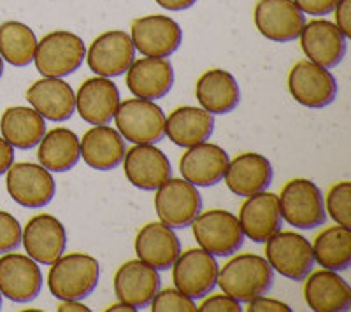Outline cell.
Instances as JSON below:
<instances>
[{
	"label": "cell",
	"instance_id": "obj_4",
	"mask_svg": "<svg viewBox=\"0 0 351 312\" xmlns=\"http://www.w3.org/2000/svg\"><path fill=\"white\" fill-rule=\"evenodd\" d=\"M116 129L132 144H156L165 137V114L155 101L128 99L114 114Z\"/></svg>",
	"mask_w": 351,
	"mask_h": 312
},
{
	"label": "cell",
	"instance_id": "obj_44",
	"mask_svg": "<svg viewBox=\"0 0 351 312\" xmlns=\"http://www.w3.org/2000/svg\"><path fill=\"white\" fill-rule=\"evenodd\" d=\"M58 312H90V307L81 304L80 300H65L64 304L58 307Z\"/></svg>",
	"mask_w": 351,
	"mask_h": 312
},
{
	"label": "cell",
	"instance_id": "obj_35",
	"mask_svg": "<svg viewBox=\"0 0 351 312\" xmlns=\"http://www.w3.org/2000/svg\"><path fill=\"white\" fill-rule=\"evenodd\" d=\"M325 211L341 226L351 229V183L341 181L334 184L325 198Z\"/></svg>",
	"mask_w": 351,
	"mask_h": 312
},
{
	"label": "cell",
	"instance_id": "obj_16",
	"mask_svg": "<svg viewBox=\"0 0 351 312\" xmlns=\"http://www.w3.org/2000/svg\"><path fill=\"white\" fill-rule=\"evenodd\" d=\"M121 164L128 183L144 192H153L172 177L171 161L155 144H136L125 151Z\"/></svg>",
	"mask_w": 351,
	"mask_h": 312
},
{
	"label": "cell",
	"instance_id": "obj_37",
	"mask_svg": "<svg viewBox=\"0 0 351 312\" xmlns=\"http://www.w3.org/2000/svg\"><path fill=\"white\" fill-rule=\"evenodd\" d=\"M21 244V226L12 214L0 211V255L14 251Z\"/></svg>",
	"mask_w": 351,
	"mask_h": 312
},
{
	"label": "cell",
	"instance_id": "obj_30",
	"mask_svg": "<svg viewBox=\"0 0 351 312\" xmlns=\"http://www.w3.org/2000/svg\"><path fill=\"white\" fill-rule=\"evenodd\" d=\"M195 95L202 109L215 114H228L239 105L241 90L236 77L223 68H211L199 77Z\"/></svg>",
	"mask_w": 351,
	"mask_h": 312
},
{
	"label": "cell",
	"instance_id": "obj_28",
	"mask_svg": "<svg viewBox=\"0 0 351 312\" xmlns=\"http://www.w3.org/2000/svg\"><path fill=\"white\" fill-rule=\"evenodd\" d=\"M181 244L174 229L160 223L144 224L136 237V255L156 270H167L180 257Z\"/></svg>",
	"mask_w": 351,
	"mask_h": 312
},
{
	"label": "cell",
	"instance_id": "obj_13",
	"mask_svg": "<svg viewBox=\"0 0 351 312\" xmlns=\"http://www.w3.org/2000/svg\"><path fill=\"white\" fill-rule=\"evenodd\" d=\"M136 60V48L130 36L123 30L100 34L86 49L88 67L100 77H116L128 70Z\"/></svg>",
	"mask_w": 351,
	"mask_h": 312
},
{
	"label": "cell",
	"instance_id": "obj_18",
	"mask_svg": "<svg viewBox=\"0 0 351 312\" xmlns=\"http://www.w3.org/2000/svg\"><path fill=\"white\" fill-rule=\"evenodd\" d=\"M299 37L307 60L325 68L337 67L346 55V37L332 21L313 20L304 23Z\"/></svg>",
	"mask_w": 351,
	"mask_h": 312
},
{
	"label": "cell",
	"instance_id": "obj_2",
	"mask_svg": "<svg viewBox=\"0 0 351 312\" xmlns=\"http://www.w3.org/2000/svg\"><path fill=\"white\" fill-rule=\"evenodd\" d=\"M100 279V265L90 255L69 252L53 261L48 274V288L58 300H83L95 291Z\"/></svg>",
	"mask_w": 351,
	"mask_h": 312
},
{
	"label": "cell",
	"instance_id": "obj_15",
	"mask_svg": "<svg viewBox=\"0 0 351 312\" xmlns=\"http://www.w3.org/2000/svg\"><path fill=\"white\" fill-rule=\"evenodd\" d=\"M21 242L32 260L51 265L65 252L67 232L62 221L51 214H37L21 230Z\"/></svg>",
	"mask_w": 351,
	"mask_h": 312
},
{
	"label": "cell",
	"instance_id": "obj_14",
	"mask_svg": "<svg viewBox=\"0 0 351 312\" xmlns=\"http://www.w3.org/2000/svg\"><path fill=\"white\" fill-rule=\"evenodd\" d=\"M43 289V272L36 260L20 252L0 257V293L12 302L27 304L36 300Z\"/></svg>",
	"mask_w": 351,
	"mask_h": 312
},
{
	"label": "cell",
	"instance_id": "obj_25",
	"mask_svg": "<svg viewBox=\"0 0 351 312\" xmlns=\"http://www.w3.org/2000/svg\"><path fill=\"white\" fill-rule=\"evenodd\" d=\"M304 298L315 312H344L351 307V288L335 270H316L306 276Z\"/></svg>",
	"mask_w": 351,
	"mask_h": 312
},
{
	"label": "cell",
	"instance_id": "obj_11",
	"mask_svg": "<svg viewBox=\"0 0 351 312\" xmlns=\"http://www.w3.org/2000/svg\"><path fill=\"white\" fill-rule=\"evenodd\" d=\"M218 270L216 258L211 252L204 251L202 248L188 249L180 252V257L172 263V281L181 293L197 300L215 289Z\"/></svg>",
	"mask_w": 351,
	"mask_h": 312
},
{
	"label": "cell",
	"instance_id": "obj_17",
	"mask_svg": "<svg viewBox=\"0 0 351 312\" xmlns=\"http://www.w3.org/2000/svg\"><path fill=\"white\" fill-rule=\"evenodd\" d=\"M306 18L293 0H258L255 25L258 32L272 42H290L299 37Z\"/></svg>",
	"mask_w": 351,
	"mask_h": 312
},
{
	"label": "cell",
	"instance_id": "obj_8",
	"mask_svg": "<svg viewBox=\"0 0 351 312\" xmlns=\"http://www.w3.org/2000/svg\"><path fill=\"white\" fill-rule=\"evenodd\" d=\"M265 260L283 277L304 281L315 267V257L309 240L295 232H276L265 242Z\"/></svg>",
	"mask_w": 351,
	"mask_h": 312
},
{
	"label": "cell",
	"instance_id": "obj_24",
	"mask_svg": "<svg viewBox=\"0 0 351 312\" xmlns=\"http://www.w3.org/2000/svg\"><path fill=\"white\" fill-rule=\"evenodd\" d=\"M27 101L44 120L67 121L76 111V93L62 77H43L27 90Z\"/></svg>",
	"mask_w": 351,
	"mask_h": 312
},
{
	"label": "cell",
	"instance_id": "obj_47",
	"mask_svg": "<svg viewBox=\"0 0 351 312\" xmlns=\"http://www.w3.org/2000/svg\"><path fill=\"white\" fill-rule=\"evenodd\" d=\"M0 307H2V293H0Z\"/></svg>",
	"mask_w": 351,
	"mask_h": 312
},
{
	"label": "cell",
	"instance_id": "obj_21",
	"mask_svg": "<svg viewBox=\"0 0 351 312\" xmlns=\"http://www.w3.org/2000/svg\"><path fill=\"white\" fill-rule=\"evenodd\" d=\"M174 84V68L167 58L144 56L134 60L127 70V88L137 99H164Z\"/></svg>",
	"mask_w": 351,
	"mask_h": 312
},
{
	"label": "cell",
	"instance_id": "obj_3",
	"mask_svg": "<svg viewBox=\"0 0 351 312\" xmlns=\"http://www.w3.org/2000/svg\"><path fill=\"white\" fill-rule=\"evenodd\" d=\"M278 202L281 218L293 229L315 230L327 221L324 193L309 179L297 177L288 181Z\"/></svg>",
	"mask_w": 351,
	"mask_h": 312
},
{
	"label": "cell",
	"instance_id": "obj_20",
	"mask_svg": "<svg viewBox=\"0 0 351 312\" xmlns=\"http://www.w3.org/2000/svg\"><path fill=\"white\" fill-rule=\"evenodd\" d=\"M239 224L244 237L253 242H267L276 232L281 230L280 202L278 195L271 192H260L252 196H246V202L241 205Z\"/></svg>",
	"mask_w": 351,
	"mask_h": 312
},
{
	"label": "cell",
	"instance_id": "obj_29",
	"mask_svg": "<svg viewBox=\"0 0 351 312\" xmlns=\"http://www.w3.org/2000/svg\"><path fill=\"white\" fill-rule=\"evenodd\" d=\"M215 132V116L202 107L183 105L165 118V135L180 148L206 142Z\"/></svg>",
	"mask_w": 351,
	"mask_h": 312
},
{
	"label": "cell",
	"instance_id": "obj_40",
	"mask_svg": "<svg viewBox=\"0 0 351 312\" xmlns=\"http://www.w3.org/2000/svg\"><path fill=\"white\" fill-rule=\"evenodd\" d=\"M247 312H290V305L283 304L280 300L269 298V296H256L253 300L247 302Z\"/></svg>",
	"mask_w": 351,
	"mask_h": 312
},
{
	"label": "cell",
	"instance_id": "obj_7",
	"mask_svg": "<svg viewBox=\"0 0 351 312\" xmlns=\"http://www.w3.org/2000/svg\"><path fill=\"white\" fill-rule=\"evenodd\" d=\"M155 209L160 221L171 229H186L202 211V196L186 179L169 177L156 188Z\"/></svg>",
	"mask_w": 351,
	"mask_h": 312
},
{
	"label": "cell",
	"instance_id": "obj_9",
	"mask_svg": "<svg viewBox=\"0 0 351 312\" xmlns=\"http://www.w3.org/2000/svg\"><path fill=\"white\" fill-rule=\"evenodd\" d=\"M5 188L16 204L28 209H40L53 200L56 183L43 165L21 161L12 164L5 172Z\"/></svg>",
	"mask_w": 351,
	"mask_h": 312
},
{
	"label": "cell",
	"instance_id": "obj_38",
	"mask_svg": "<svg viewBox=\"0 0 351 312\" xmlns=\"http://www.w3.org/2000/svg\"><path fill=\"white\" fill-rule=\"evenodd\" d=\"M197 311L200 312H241V302H237L236 298H232L230 295H211L204 296V302L197 307Z\"/></svg>",
	"mask_w": 351,
	"mask_h": 312
},
{
	"label": "cell",
	"instance_id": "obj_12",
	"mask_svg": "<svg viewBox=\"0 0 351 312\" xmlns=\"http://www.w3.org/2000/svg\"><path fill=\"white\" fill-rule=\"evenodd\" d=\"M130 39L136 51L144 56L167 58L183 42L180 23L164 14H149L137 18L130 27Z\"/></svg>",
	"mask_w": 351,
	"mask_h": 312
},
{
	"label": "cell",
	"instance_id": "obj_10",
	"mask_svg": "<svg viewBox=\"0 0 351 312\" xmlns=\"http://www.w3.org/2000/svg\"><path fill=\"white\" fill-rule=\"evenodd\" d=\"M290 95L300 105L309 109H322L330 105L337 96V81L328 68L300 60L288 74Z\"/></svg>",
	"mask_w": 351,
	"mask_h": 312
},
{
	"label": "cell",
	"instance_id": "obj_33",
	"mask_svg": "<svg viewBox=\"0 0 351 312\" xmlns=\"http://www.w3.org/2000/svg\"><path fill=\"white\" fill-rule=\"evenodd\" d=\"M315 261L327 270L343 272L351 265V230L346 226H330L318 233L311 244Z\"/></svg>",
	"mask_w": 351,
	"mask_h": 312
},
{
	"label": "cell",
	"instance_id": "obj_5",
	"mask_svg": "<svg viewBox=\"0 0 351 312\" xmlns=\"http://www.w3.org/2000/svg\"><path fill=\"white\" fill-rule=\"evenodd\" d=\"M84 56L86 48L80 36L56 30L37 40L34 64L44 77H65L83 65Z\"/></svg>",
	"mask_w": 351,
	"mask_h": 312
},
{
	"label": "cell",
	"instance_id": "obj_43",
	"mask_svg": "<svg viewBox=\"0 0 351 312\" xmlns=\"http://www.w3.org/2000/svg\"><path fill=\"white\" fill-rule=\"evenodd\" d=\"M155 2L167 11H184V9L192 8L197 0H155Z\"/></svg>",
	"mask_w": 351,
	"mask_h": 312
},
{
	"label": "cell",
	"instance_id": "obj_46",
	"mask_svg": "<svg viewBox=\"0 0 351 312\" xmlns=\"http://www.w3.org/2000/svg\"><path fill=\"white\" fill-rule=\"evenodd\" d=\"M4 74V60H2V56H0V77Z\"/></svg>",
	"mask_w": 351,
	"mask_h": 312
},
{
	"label": "cell",
	"instance_id": "obj_45",
	"mask_svg": "<svg viewBox=\"0 0 351 312\" xmlns=\"http://www.w3.org/2000/svg\"><path fill=\"white\" fill-rule=\"evenodd\" d=\"M137 309L132 307V305L128 304H123V302H120V304H114L111 305V307L106 309V312H136Z\"/></svg>",
	"mask_w": 351,
	"mask_h": 312
},
{
	"label": "cell",
	"instance_id": "obj_41",
	"mask_svg": "<svg viewBox=\"0 0 351 312\" xmlns=\"http://www.w3.org/2000/svg\"><path fill=\"white\" fill-rule=\"evenodd\" d=\"M335 27L339 28L346 39L351 37V0H339L334 8Z\"/></svg>",
	"mask_w": 351,
	"mask_h": 312
},
{
	"label": "cell",
	"instance_id": "obj_1",
	"mask_svg": "<svg viewBox=\"0 0 351 312\" xmlns=\"http://www.w3.org/2000/svg\"><path fill=\"white\" fill-rule=\"evenodd\" d=\"M274 283V270L263 257L244 252L234 257L218 270L216 285L237 302H250L265 295Z\"/></svg>",
	"mask_w": 351,
	"mask_h": 312
},
{
	"label": "cell",
	"instance_id": "obj_22",
	"mask_svg": "<svg viewBox=\"0 0 351 312\" xmlns=\"http://www.w3.org/2000/svg\"><path fill=\"white\" fill-rule=\"evenodd\" d=\"M160 274L144 261L130 260L121 265L114 274L116 298L136 309L149 305L160 289Z\"/></svg>",
	"mask_w": 351,
	"mask_h": 312
},
{
	"label": "cell",
	"instance_id": "obj_39",
	"mask_svg": "<svg viewBox=\"0 0 351 312\" xmlns=\"http://www.w3.org/2000/svg\"><path fill=\"white\" fill-rule=\"evenodd\" d=\"M337 2L339 0H293V4L304 14H311V16H325V14L334 11Z\"/></svg>",
	"mask_w": 351,
	"mask_h": 312
},
{
	"label": "cell",
	"instance_id": "obj_42",
	"mask_svg": "<svg viewBox=\"0 0 351 312\" xmlns=\"http://www.w3.org/2000/svg\"><path fill=\"white\" fill-rule=\"evenodd\" d=\"M12 164H14V148L4 137H0V176L8 172Z\"/></svg>",
	"mask_w": 351,
	"mask_h": 312
},
{
	"label": "cell",
	"instance_id": "obj_36",
	"mask_svg": "<svg viewBox=\"0 0 351 312\" xmlns=\"http://www.w3.org/2000/svg\"><path fill=\"white\" fill-rule=\"evenodd\" d=\"M153 312H197V304L193 298L181 293L178 288L162 289L149 302Z\"/></svg>",
	"mask_w": 351,
	"mask_h": 312
},
{
	"label": "cell",
	"instance_id": "obj_6",
	"mask_svg": "<svg viewBox=\"0 0 351 312\" xmlns=\"http://www.w3.org/2000/svg\"><path fill=\"white\" fill-rule=\"evenodd\" d=\"M193 237L213 257H232L244 244V233L237 216L223 209H211L192 221Z\"/></svg>",
	"mask_w": 351,
	"mask_h": 312
},
{
	"label": "cell",
	"instance_id": "obj_31",
	"mask_svg": "<svg viewBox=\"0 0 351 312\" xmlns=\"http://www.w3.org/2000/svg\"><path fill=\"white\" fill-rule=\"evenodd\" d=\"M0 132L12 148L32 149L46 133V120L34 107L16 105L4 111Z\"/></svg>",
	"mask_w": 351,
	"mask_h": 312
},
{
	"label": "cell",
	"instance_id": "obj_19",
	"mask_svg": "<svg viewBox=\"0 0 351 312\" xmlns=\"http://www.w3.org/2000/svg\"><path fill=\"white\" fill-rule=\"evenodd\" d=\"M228 161L230 158L223 148L211 142H200L186 148V153L180 160V172L183 179L197 188H209L221 183L227 172Z\"/></svg>",
	"mask_w": 351,
	"mask_h": 312
},
{
	"label": "cell",
	"instance_id": "obj_34",
	"mask_svg": "<svg viewBox=\"0 0 351 312\" xmlns=\"http://www.w3.org/2000/svg\"><path fill=\"white\" fill-rule=\"evenodd\" d=\"M37 37L28 25L21 21H5L0 25V56L12 67H27L34 62Z\"/></svg>",
	"mask_w": 351,
	"mask_h": 312
},
{
	"label": "cell",
	"instance_id": "obj_27",
	"mask_svg": "<svg viewBox=\"0 0 351 312\" xmlns=\"http://www.w3.org/2000/svg\"><path fill=\"white\" fill-rule=\"evenodd\" d=\"M272 176V165L265 156L258 153H243L228 161L223 179L234 195L252 196L267 190Z\"/></svg>",
	"mask_w": 351,
	"mask_h": 312
},
{
	"label": "cell",
	"instance_id": "obj_23",
	"mask_svg": "<svg viewBox=\"0 0 351 312\" xmlns=\"http://www.w3.org/2000/svg\"><path fill=\"white\" fill-rule=\"evenodd\" d=\"M120 105L118 86L109 77H92L76 93V111L90 125H108Z\"/></svg>",
	"mask_w": 351,
	"mask_h": 312
},
{
	"label": "cell",
	"instance_id": "obj_32",
	"mask_svg": "<svg viewBox=\"0 0 351 312\" xmlns=\"http://www.w3.org/2000/svg\"><path fill=\"white\" fill-rule=\"evenodd\" d=\"M37 149V160L49 172H67L81 158L80 139L72 130L56 127L44 133Z\"/></svg>",
	"mask_w": 351,
	"mask_h": 312
},
{
	"label": "cell",
	"instance_id": "obj_26",
	"mask_svg": "<svg viewBox=\"0 0 351 312\" xmlns=\"http://www.w3.org/2000/svg\"><path fill=\"white\" fill-rule=\"evenodd\" d=\"M81 158L93 170H112L123 161L125 139L108 125H93L80 140Z\"/></svg>",
	"mask_w": 351,
	"mask_h": 312
}]
</instances>
